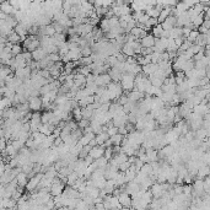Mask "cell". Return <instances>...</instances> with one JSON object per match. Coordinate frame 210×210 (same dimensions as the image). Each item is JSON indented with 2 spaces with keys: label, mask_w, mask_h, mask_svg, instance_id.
Wrapping results in <instances>:
<instances>
[{
  "label": "cell",
  "mask_w": 210,
  "mask_h": 210,
  "mask_svg": "<svg viewBox=\"0 0 210 210\" xmlns=\"http://www.w3.org/2000/svg\"><path fill=\"white\" fill-rule=\"evenodd\" d=\"M122 139H123V135L119 134V133H117V134L110 136V140H111V142H112V145H113V146H114V145H121Z\"/></svg>",
  "instance_id": "ba28073f"
},
{
  "label": "cell",
  "mask_w": 210,
  "mask_h": 210,
  "mask_svg": "<svg viewBox=\"0 0 210 210\" xmlns=\"http://www.w3.org/2000/svg\"><path fill=\"white\" fill-rule=\"evenodd\" d=\"M118 202L122 204V206H132V198H130V194H128L127 192H121V194L118 195Z\"/></svg>",
  "instance_id": "6da1fadb"
},
{
  "label": "cell",
  "mask_w": 210,
  "mask_h": 210,
  "mask_svg": "<svg viewBox=\"0 0 210 210\" xmlns=\"http://www.w3.org/2000/svg\"><path fill=\"white\" fill-rule=\"evenodd\" d=\"M54 117L53 112H44L43 114H41V122L42 123H49V121Z\"/></svg>",
  "instance_id": "9c48e42d"
},
{
  "label": "cell",
  "mask_w": 210,
  "mask_h": 210,
  "mask_svg": "<svg viewBox=\"0 0 210 210\" xmlns=\"http://www.w3.org/2000/svg\"><path fill=\"white\" fill-rule=\"evenodd\" d=\"M106 133H107L110 136H111V135H114V134L118 133V128L114 127V125H112V127H110V128L107 129V132H106Z\"/></svg>",
  "instance_id": "e0dca14e"
},
{
  "label": "cell",
  "mask_w": 210,
  "mask_h": 210,
  "mask_svg": "<svg viewBox=\"0 0 210 210\" xmlns=\"http://www.w3.org/2000/svg\"><path fill=\"white\" fill-rule=\"evenodd\" d=\"M42 177H43V173H36L34 177L32 176V178L30 181H27V183H26V187H27V189L28 190H33L37 187V184L39 183V181H41Z\"/></svg>",
  "instance_id": "7a4b0ae2"
},
{
  "label": "cell",
  "mask_w": 210,
  "mask_h": 210,
  "mask_svg": "<svg viewBox=\"0 0 210 210\" xmlns=\"http://www.w3.org/2000/svg\"><path fill=\"white\" fill-rule=\"evenodd\" d=\"M123 54H125L127 57H133V56H135L134 49L130 47V46H128V44H125V46L123 47Z\"/></svg>",
  "instance_id": "8fae6325"
},
{
  "label": "cell",
  "mask_w": 210,
  "mask_h": 210,
  "mask_svg": "<svg viewBox=\"0 0 210 210\" xmlns=\"http://www.w3.org/2000/svg\"><path fill=\"white\" fill-rule=\"evenodd\" d=\"M19 39H20V37H19L16 33H14V34L10 36V41H12V42H17Z\"/></svg>",
  "instance_id": "d6986e66"
},
{
  "label": "cell",
  "mask_w": 210,
  "mask_h": 210,
  "mask_svg": "<svg viewBox=\"0 0 210 210\" xmlns=\"http://www.w3.org/2000/svg\"><path fill=\"white\" fill-rule=\"evenodd\" d=\"M48 58H49L50 62H53V63L60 60V56H59L58 53H49V54H48Z\"/></svg>",
  "instance_id": "9a60e30c"
},
{
  "label": "cell",
  "mask_w": 210,
  "mask_h": 210,
  "mask_svg": "<svg viewBox=\"0 0 210 210\" xmlns=\"http://www.w3.org/2000/svg\"><path fill=\"white\" fill-rule=\"evenodd\" d=\"M90 125V119H85V118H82V119H80L77 122V127L79 128H86V127H88Z\"/></svg>",
  "instance_id": "4fadbf2b"
},
{
  "label": "cell",
  "mask_w": 210,
  "mask_h": 210,
  "mask_svg": "<svg viewBox=\"0 0 210 210\" xmlns=\"http://www.w3.org/2000/svg\"><path fill=\"white\" fill-rule=\"evenodd\" d=\"M6 146V139L3 136V138H0V151L4 150Z\"/></svg>",
  "instance_id": "ac0fdd59"
},
{
  "label": "cell",
  "mask_w": 210,
  "mask_h": 210,
  "mask_svg": "<svg viewBox=\"0 0 210 210\" xmlns=\"http://www.w3.org/2000/svg\"><path fill=\"white\" fill-rule=\"evenodd\" d=\"M108 138H110V135L106 132H101V133H98V134L95 135V139L97 141V145H102V144L106 141Z\"/></svg>",
  "instance_id": "8992f818"
},
{
  "label": "cell",
  "mask_w": 210,
  "mask_h": 210,
  "mask_svg": "<svg viewBox=\"0 0 210 210\" xmlns=\"http://www.w3.org/2000/svg\"><path fill=\"white\" fill-rule=\"evenodd\" d=\"M3 136H4V129L0 127V138H3Z\"/></svg>",
  "instance_id": "44dd1931"
},
{
  "label": "cell",
  "mask_w": 210,
  "mask_h": 210,
  "mask_svg": "<svg viewBox=\"0 0 210 210\" xmlns=\"http://www.w3.org/2000/svg\"><path fill=\"white\" fill-rule=\"evenodd\" d=\"M15 179L17 181V186L19 187H26V183H27V175L25 172H19L15 177Z\"/></svg>",
  "instance_id": "5b68a950"
},
{
  "label": "cell",
  "mask_w": 210,
  "mask_h": 210,
  "mask_svg": "<svg viewBox=\"0 0 210 210\" xmlns=\"http://www.w3.org/2000/svg\"><path fill=\"white\" fill-rule=\"evenodd\" d=\"M155 43V39L152 36H145L141 39V47H152Z\"/></svg>",
  "instance_id": "52a82bcc"
},
{
  "label": "cell",
  "mask_w": 210,
  "mask_h": 210,
  "mask_svg": "<svg viewBox=\"0 0 210 210\" xmlns=\"http://www.w3.org/2000/svg\"><path fill=\"white\" fill-rule=\"evenodd\" d=\"M198 37V32H190V36H189V42L190 41H194V39Z\"/></svg>",
  "instance_id": "ffe728a7"
},
{
  "label": "cell",
  "mask_w": 210,
  "mask_h": 210,
  "mask_svg": "<svg viewBox=\"0 0 210 210\" xmlns=\"http://www.w3.org/2000/svg\"><path fill=\"white\" fill-rule=\"evenodd\" d=\"M21 52H22V48L19 44H12V47H11V54H12V57L19 54V53H21Z\"/></svg>",
  "instance_id": "7c38bea8"
},
{
  "label": "cell",
  "mask_w": 210,
  "mask_h": 210,
  "mask_svg": "<svg viewBox=\"0 0 210 210\" xmlns=\"http://www.w3.org/2000/svg\"><path fill=\"white\" fill-rule=\"evenodd\" d=\"M112 155H113V151H112V148L110 146V148H106L104 149V151H103V156L106 157L107 160H110L111 157H112Z\"/></svg>",
  "instance_id": "5bb4252c"
},
{
  "label": "cell",
  "mask_w": 210,
  "mask_h": 210,
  "mask_svg": "<svg viewBox=\"0 0 210 210\" xmlns=\"http://www.w3.org/2000/svg\"><path fill=\"white\" fill-rule=\"evenodd\" d=\"M3 125H4V119H3V118H2V117H0V127H2V128H3Z\"/></svg>",
  "instance_id": "7402d4cb"
},
{
  "label": "cell",
  "mask_w": 210,
  "mask_h": 210,
  "mask_svg": "<svg viewBox=\"0 0 210 210\" xmlns=\"http://www.w3.org/2000/svg\"><path fill=\"white\" fill-rule=\"evenodd\" d=\"M46 52H44V49L43 48H36L34 50H32L31 52V56H32V59L33 60H36V62H38V60H41V59H43L44 57H46Z\"/></svg>",
  "instance_id": "277c9868"
},
{
  "label": "cell",
  "mask_w": 210,
  "mask_h": 210,
  "mask_svg": "<svg viewBox=\"0 0 210 210\" xmlns=\"http://www.w3.org/2000/svg\"><path fill=\"white\" fill-rule=\"evenodd\" d=\"M4 150H5V152L8 154V156H10V157H14V156H16V151H17V150H16L14 146H12L11 144L6 145Z\"/></svg>",
  "instance_id": "30bf717a"
},
{
  "label": "cell",
  "mask_w": 210,
  "mask_h": 210,
  "mask_svg": "<svg viewBox=\"0 0 210 210\" xmlns=\"http://www.w3.org/2000/svg\"><path fill=\"white\" fill-rule=\"evenodd\" d=\"M91 53H92V52H91V49L88 47H84L81 49V57H90Z\"/></svg>",
  "instance_id": "2e32d148"
},
{
  "label": "cell",
  "mask_w": 210,
  "mask_h": 210,
  "mask_svg": "<svg viewBox=\"0 0 210 210\" xmlns=\"http://www.w3.org/2000/svg\"><path fill=\"white\" fill-rule=\"evenodd\" d=\"M28 108H30L31 111H39V110L42 108V100L39 98L38 96L31 97L30 103H28Z\"/></svg>",
  "instance_id": "3957f363"
}]
</instances>
